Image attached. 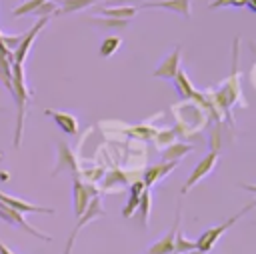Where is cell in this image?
Returning a JSON list of instances; mask_svg holds the SVG:
<instances>
[{
    "label": "cell",
    "mask_w": 256,
    "mask_h": 254,
    "mask_svg": "<svg viewBox=\"0 0 256 254\" xmlns=\"http://www.w3.org/2000/svg\"><path fill=\"white\" fill-rule=\"evenodd\" d=\"M180 58H182V48L176 46V50H172L164 62H160V66L154 70V78H166V80H174L176 72L180 70Z\"/></svg>",
    "instance_id": "cell-7"
},
{
    "label": "cell",
    "mask_w": 256,
    "mask_h": 254,
    "mask_svg": "<svg viewBox=\"0 0 256 254\" xmlns=\"http://www.w3.org/2000/svg\"><path fill=\"white\" fill-rule=\"evenodd\" d=\"M0 202L14 208L16 212L20 214H54V208H44V206H36V204H30V202H24L20 198H14V196H8V194H2L0 192Z\"/></svg>",
    "instance_id": "cell-8"
},
{
    "label": "cell",
    "mask_w": 256,
    "mask_h": 254,
    "mask_svg": "<svg viewBox=\"0 0 256 254\" xmlns=\"http://www.w3.org/2000/svg\"><path fill=\"white\" fill-rule=\"evenodd\" d=\"M10 84H12L10 94L14 96V102H16L14 146L20 148V144H22V130H24V116H26V106H28V102L32 100V94H30V90H28V86H26V80H24L22 64L12 62V66H10Z\"/></svg>",
    "instance_id": "cell-1"
},
{
    "label": "cell",
    "mask_w": 256,
    "mask_h": 254,
    "mask_svg": "<svg viewBox=\"0 0 256 254\" xmlns=\"http://www.w3.org/2000/svg\"><path fill=\"white\" fill-rule=\"evenodd\" d=\"M140 8H162L180 14L184 18H190V0H156V2H144Z\"/></svg>",
    "instance_id": "cell-9"
},
{
    "label": "cell",
    "mask_w": 256,
    "mask_h": 254,
    "mask_svg": "<svg viewBox=\"0 0 256 254\" xmlns=\"http://www.w3.org/2000/svg\"><path fill=\"white\" fill-rule=\"evenodd\" d=\"M194 248H196V244L190 242L180 230H176V236H174V254H186V252H190Z\"/></svg>",
    "instance_id": "cell-20"
},
{
    "label": "cell",
    "mask_w": 256,
    "mask_h": 254,
    "mask_svg": "<svg viewBox=\"0 0 256 254\" xmlns=\"http://www.w3.org/2000/svg\"><path fill=\"white\" fill-rule=\"evenodd\" d=\"M46 116H50L54 120V124L64 132V134H78V120L68 114V112H56V110H46Z\"/></svg>",
    "instance_id": "cell-11"
},
{
    "label": "cell",
    "mask_w": 256,
    "mask_h": 254,
    "mask_svg": "<svg viewBox=\"0 0 256 254\" xmlns=\"http://www.w3.org/2000/svg\"><path fill=\"white\" fill-rule=\"evenodd\" d=\"M150 204H152L150 192H148V188H144V192H142V196H140V204H138V208H140V220H142L144 228L148 226V218H150Z\"/></svg>",
    "instance_id": "cell-21"
},
{
    "label": "cell",
    "mask_w": 256,
    "mask_h": 254,
    "mask_svg": "<svg viewBox=\"0 0 256 254\" xmlns=\"http://www.w3.org/2000/svg\"><path fill=\"white\" fill-rule=\"evenodd\" d=\"M136 12H138V8H134V6H104V8H100V14L104 18H116V20H130Z\"/></svg>",
    "instance_id": "cell-16"
},
{
    "label": "cell",
    "mask_w": 256,
    "mask_h": 254,
    "mask_svg": "<svg viewBox=\"0 0 256 254\" xmlns=\"http://www.w3.org/2000/svg\"><path fill=\"white\" fill-rule=\"evenodd\" d=\"M46 22H48V18H40L28 32H26V36L22 38V42H20V46L12 52V60L16 62V64H22L24 62V58H26V54H28V50H30V46H32V42L36 40V36L40 34V30L46 26Z\"/></svg>",
    "instance_id": "cell-6"
},
{
    "label": "cell",
    "mask_w": 256,
    "mask_h": 254,
    "mask_svg": "<svg viewBox=\"0 0 256 254\" xmlns=\"http://www.w3.org/2000/svg\"><path fill=\"white\" fill-rule=\"evenodd\" d=\"M50 2H56V0H50Z\"/></svg>",
    "instance_id": "cell-30"
},
{
    "label": "cell",
    "mask_w": 256,
    "mask_h": 254,
    "mask_svg": "<svg viewBox=\"0 0 256 254\" xmlns=\"http://www.w3.org/2000/svg\"><path fill=\"white\" fill-rule=\"evenodd\" d=\"M222 6H234V8H242V6H246V0H214V2H210V6H208V8L216 10V8H222Z\"/></svg>",
    "instance_id": "cell-25"
},
{
    "label": "cell",
    "mask_w": 256,
    "mask_h": 254,
    "mask_svg": "<svg viewBox=\"0 0 256 254\" xmlns=\"http://www.w3.org/2000/svg\"><path fill=\"white\" fill-rule=\"evenodd\" d=\"M186 254H206V252H200V250L194 248V250H190V252H186Z\"/></svg>",
    "instance_id": "cell-29"
},
{
    "label": "cell",
    "mask_w": 256,
    "mask_h": 254,
    "mask_svg": "<svg viewBox=\"0 0 256 254\" xmlns=\"http://www.w3.org/2000/svg\"><path fill=\"white\" fill-rule=\"evenodd\" d=\"M40 2H42V0H26V2H22L20 6H16V8L12 10V16H14V18H20V16L32 14Z\"/></svg>",
    "instance_id": "cell-23"
},
{
    "label": "cell",
    "mask_w": 256,
    "mask_h": 254,
    "mask_svg": "<svg viewBox=\"0 0 256 254\" xmlns=\"http://www.w3.org/2000/svg\"><path fill=\"white\" fill-rule=\"evenodd\" d=\"M252 206H254V202L246 204L240 212H236V214H234L232 218H228L224 224H218V226H214V228L204 230V232L200 234V238L194 242V244H196V250H200V252H210V250L216 246V242L222 238V234H224L228 228H232V226H234V222H236V220H240L246 212H250V210H252Z\"/></svg>",
    "instance_id": "cell-2"
},
{
    "label": "cell",
    "mask_w": 256,
    "mask_h": 254,
    "mask_svg": "<svg viewBox=\"0 0 256 254\" xmlns=\"http://www.w3.org/2000/svg\"><path fill=\"white\" fill-rule=\"evenodd\" d=\"M94 196H98V192L92 186L84 184L78 178V174H74V178H72V200H74V214H76V218L86 210L90 198H94Z\"/></svg>",
    "instance_id": "cell-5"
},
{
    "label": "cell",
    "mask_w": 256,
    "mask_h": 254,
    "mask_svg": "<svg viewBox=\"0 0 256 254\" xmlns=\"http://www.w3.org/2000/svg\"><path fill=\"white\" fill-rule=\"evenodd\" d=\"M132 2H138V0H108L106 6H130Z\"/></svg>",
    "instance_id": "cell-27"
},
{
    "label": "cell",
    "mask_w": 256,
    "mask_h": 254,
    "mask_svg": "<svg viewBox=\"0 0 256 254\" xmlns=\"http://www.w3.org/2000/svg\"><path fill=\"white\" fill-rule=\"evenodd\" d=\"M56 10H58V4H56V2L42 0V2L36 6V10L32 12V16H38V18H48L50 14H56Z\"/></svg>",
    "instance_id": "cell-22"
},
{
    "label": "cell",
    "mask_w": 256,
    "mask_h": 254,
    "mask_svg": "<svg viewBox=\"0 0 256 254\" xmlns=\"http://www.w3.org/2000/svg\"><path fill=\"white\" fill-rule=\"evenodd\" d=\"M178 222H180V210L176 212V220H174V226L170 228V232L164 238H160L156 244H152L148 248V254H172L174 252V236L178 230Z\"/></svg>",
    "instance_id": "cell-10"
},
{
    "label": "cell",
    "mask_w": 256,
    "mask_h": 254,
    "mask_svg": "<svg viewBox=\"0 0 256 254\" xmlns=\"http://www.w3.org/2000/svg\"><path fill=\"white\" fill-rule=\"evenodd\" d=\"M194 148L190 144H184V142H172L168 146L162 148V160L164 162H178L180 158H184L188 152H192Z\"/></svg>",
    "instance_id": "cell-13"
},
{
    "label": "cell",
    "mask_w": 256,
    "mask_h": 254,
    "mask_svg": "<svg viewBox=\"0 0 256 254\" xmlns=\"http://www.w3.org/2000/svg\"><path fill=\"white\" fill-rule=\"evenodd\" d=\"M96 24H100V26H106V28H124L126 24H128V20H116V18H102V20H94Z\"/></svg>",
    "instance_id": "cell-26"
},
{
    "label": "cell",
    "mask_w": 256,
    "mask_h": 254,
    "mask_svg": "<svg viewBox=\"0 0 256 254\" xmlns=\"http://www.w3.org/2000/svg\"><path fill=\"white\" fill-rule=\"evenodd\" d=\"M176 164H178V162H164V160H162L160 164L150 166V168L144 172V180H142V182H144V186H146V188H150L156 180H162L166 174H170V172L176 168Z\"/></svg>",
    "instance_id": "cell-12"
},
{
    "label": "cell",
    "mask_w": 256,
    "mask_h": 254,
    "mask_svg": "<svg viewBox=\"0 0 256 254\" xmlns=\"http://www.w3.org/2000/svg\"><path fill=\"white\" fill-rule=\"evenodd\" d=\"M62 168H64V170H70V172L76 174V158H74L72 150H70L64 142L58 144V166L54 168V174H58Z\"/></svg>",
    "instance_id": "cell-15"
},
{
    "label": "cell",
    "mask_w": 256,
    "mask_h": 254,
    "mask_svg": "<svg viewBox=\"0 0 256 254\" xmlns=\"http://www.w3.org/2000/svg\"><path fill=\"white\" fill-rule=\"evenodd\" d=\"M144 188H146V186H144V182H142V180H138V182H134V184L130 186L128 202H126V206H124V210H122V216H124V218L132 216V214L138 210V204H140V196H142Z\"/></svg>",
    "instance_id": "cell-14"
},
{
    "label": "cell",
    "mask_w": 256,
    "mask_h": 254,
    "mask_svg": "<svg viewBox=\"0 0 256 254\" xmlns=\"http://www.w3.org/2000/svg\"><path fill=\"white\" fill-rule=\"evenodd\" d=\"M120 44H122V40H120L118 36H108V38H104L102 44H100V56H102V58H110V56L120 48Z\"/></svg>",
    "instance_id": "cell-19"
},
{
    "label": "cell",
    "mask_w": 256,
    "mask_h": 254,
    "mask_svg": "<svg viewBox=\"0 0 256 254\" xmlns=\"http://www.w3.org/2000/svg\"><path fill=\"white\" fill-rule=\"evenodd\" d=\"M98 216H104V208H102L100 196H94V198H90V202H88L86 210L76 218V226L72 228V232H70V236H68V242H66L64 254H70V252H72V246H74V240H76L78 232H80L88 222H92V220H94V218H98Z\"/></svg>",
    "instance_id": "cell-3"
},
{
    "label": "cell",
    "mask_w": 256,
    "mask_h": 254,
    "mask_svg": "<svg viewBox=\"0 0 256 254\" xmlns=\"http://www.w3.org/2000/svg\"><path fill=\"white\" fill-rule=\"evenodd\" d=\"M172 142H176V132H174V130H164V132H160V134L156 136L158 148H164V146H168V144H172Z\"/></svg>",
    "instance_id": "cell-24"
},
{
    "label": "cell",
    "mask_w": 256,
    "mask_h": 254,
    "mask_svg": "<svg viewBox=\"0 0 256 254\" xmlns=\"http://www.w3.org/2000/svg\"><path fill=\"white\" fill-rule=\"evenodd\" d=\"M0 254H14V252H12L8 246H4V244L0 242Z\"/></svg>",
    "instance_id": "cell-28"
},
{
    "label": "cell",
    "mask_w": 256,
    "mask_h": 254,
    "mask_svg": "<svg viewBox=\"0 0 256 254\" xmlns=\"http://www.w3.org/2000/svg\"><path fill=\"white\" fill-rule=\"evenodd\" d=\"M98 0H56V4H58L56 14H72V12H78V10L92 6Z\"/></svg>",
    "instance_id": "cell-17"
},
{
    "label": "cell",
    "mask_w": 256,
    "mask_h": 254,
    "mask_svg": "<svg viewBox=\"0 0 256 254\" xmlns=\"http://www.w3.org/2000/svg\"><path fill=\"white\" fill-rule=\"evenodd\" d=\"M174 86H176V90H178L184 98L196 96V90L192 88V84H190V80H188V76H186L184 70H178V72H176V76H174Z\"/></svg>",
    "instance_id": "cell-18"
},
{
    "label": "cell",
    "mask_w": 256,
    "mask_h": 254,
    "mask_svg": "<svg viewBox=\"0 0 256 254\" xmlns=\"http://www.w3.org/2000/svg\"><path fill=\"white\" fill-rule=\"evenodd\" d=\"M216 162H218V152L216 150H212V152H208L196 166H194V170L190 172V176L186 178V182H184V186H182V194H186L194 184H198L202 178H206L212 170H214V166H216Z\"/></svg>",
    "instance_id": "cell-4"
},
{
    "label": "cell",
    "mask_w": 256,
    "mask_h": 254,
    "mask_svg": "<svg viewBox=\"0 0 256 254\" xmlns=\"http://www.w3.org/2000/svg\"><path fill=\"white\" fill-rule=\"evenodd\" d=\"M172 254H174V252H172Z\"/></svg>",
    "instance_id": "cell-31"
}]
</instances>
